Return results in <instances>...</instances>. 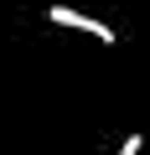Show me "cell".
Returning <instances> with one entry per match:
<instances>
[{
	"mask_svg": "<svg viewBox=\"0 0 150 155\" xmlns=\"http://www.w3.org/2000/svg\"><path fill=\"white\" fill-rule=\"evenodd\" d=\"M140 150H145V134H129V140H124L114 155H140Z\"/></svg>",
	"mask_w": 150,
	"mask_h": 155,
	"instance_id": "obj_2",
	"label": "cell"
},
{
	"mask_svg": "<svg viewBox=\"0 0 150 155\" xmlns=\"http://www.w3.org/2000/svg\"><path fill=\"white\" fill-rule=\"evenodd\" d=\"M47 21H52V26H67V31H88V36H93V41H104V47H114V41H119L109 21L83 16V11H67V5H47Z\"/></svg>",
	"mask_w": 150,
	"mask_h": 155,
	"instance_id": "obj_1",
	"label": "cell"
}]
</instances>
